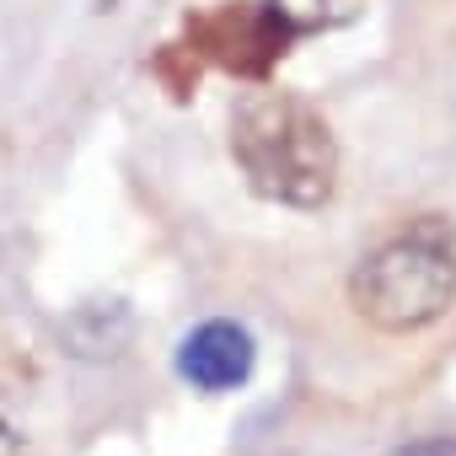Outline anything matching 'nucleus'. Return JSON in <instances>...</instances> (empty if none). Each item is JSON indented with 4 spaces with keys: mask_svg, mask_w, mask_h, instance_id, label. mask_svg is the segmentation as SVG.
<instances>
[{
    "mask_svg": "<svg viewBox=\"0 0 456 456\" xmlns=\"http://www.w3.org/2000/svg\"><path fill=\"white\" fill-rule=\"evenodd\" d=\"M232 161L258 199L285 209H322L338 193V134L285 86H258L232 108Z\"/></svg>",
    "mask_w": 456,
    "mask_h": 456,
    "instance_id": "obj_1",
    "label": "nucleus"
},
{
    "mask_svg": "<svg viewBox=\"0 0 456 456\" xmlns=\"http://www.w3.org/2000/svg\"><path fill=\"white\" fill-rule=\"evenodd\" d=\"M456 301V237L440 215H424L360 258L349 280V306L376 333H419L440 322Z\"/></svg>",
    "mask_w": 456,
    "mask_h": 456,
    "instance_id": "obj_2",
    "label": "nucleus"
},
{
    "mask_svg": "<svg viewBox=\"0 0 456 456\" xmlns=\"http://www.w3.org/2000/svg\"><path fill=\"white\" fill-rule=\"evenodd\" d=\"M177 49L193 65H220L242 81H269V70L296 49V38L274 22L264 0H220V6L188 12Z\"/></svg>",
    "mask_w": 456,
    "mask_h": 456,
    "instance_id": "obj_3",
    "label": "nucleus"
},
{
    "mask_svg": "<svg viewBox=\"0 0 456 456\" xmlns=\"http://www.w3.org/2000/svg\"><path fill=\"white\" fill-rule=\"evenodd\" d=\"M253 365H258V344L242 322L232 317H209L199 328H188L172 349V370L193 387V392H237L253 381Z\"/></svg>",
    "mask_w": 456,
    "mask_h": 456,
    "instance_id": "obj_4",
    "label": "nucleus"
},
{
    "mask_svg": "<svg viewBox=\"0 0 456 456\" xmlns=\"http://www.w3.org/2000/svg\"><path fill=\"white\" fill-rule=\"evenodd\" d=\"M274 12V22L301 44V38H317V33H333V28H349L365 0H264Z\"/></svg>",
    "mask_w": 456,
    "mask_h": 456,
    "instance_id": "obj_5",
    "label": "nucleus"
}]
</instances>
